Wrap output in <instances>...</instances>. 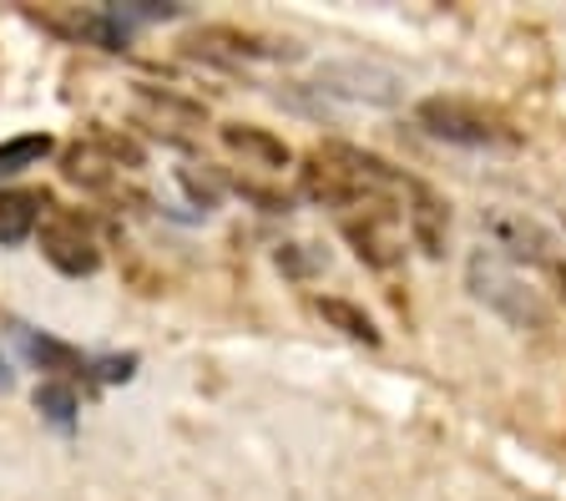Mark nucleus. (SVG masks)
Returning a JSON list of instances; mask_svg holds the SVG:
<instances>
[{
  "label": "nucleus",
  "mask_w": 566,
  "mask_h": 501,
  "mask_svg": "<svg viewBox=\"0 0 566 501\" xmlns=\"http://www.w3.org/2000/svg\"><path fill=\"white\" fill-rule=\"evenodd\" d=\"M318 92H339L349 102H369V107H395L405 96V82L375 61H334L318 72Z\"/></svg>",
  "instance_id": "obj_6"
},
{
  "label": "nucleus",
  "mask_w": 566,
  "mask_h": 501,
  "mask_svg": "<svg viewBox=\"0 0 566 501\" xmlns=\"http://www.w3.org/2000/svg\"><path fill=\"white\" fill-rule=\"evenodd\" d=\"M405 228H410V239L420 253H430V259H440L446 253V228H450V208L440 203L436 192L424 188V182H410V192H405Z\"/></svg>",
  "instance_id": "obj_9"
},
{
  "label": "nucleus",
  "mask_w": 566,
  "mask_h": 501,
  "mask_svg": "<svg viewBox=\"0 0 566 501\" xmlns=\"http://www.w3.org/2000/svg\"><path fill=\"white\" fill-rule=\"evenodd\" d=\"M21 345H25V355H31V365H41V370H46L51 380H61V385H71L76 375L92 370L76 349L61 345V340H51V334H21Z\"/></svg>",
  "instance_id": "obj_13"
},
{
  "label": "nucleus",
  "mask_w": 566,
  "mask_h": 501,
  "mask_svg": "<svg viewBox=\"0 0 566 501\" xmlns=\"http://www.w3.org/2000/svg\"><path fill=\"white\" fill-rule=\"evenodd\" d=\"M0 390H11V365H6V355H0Z\"/></svg>",
  "instance_id": "obj_21"
},
{
  "label": "nucleus",
  "mask_w": 566,
  "mask_h": 501,
  "mask_svg": "<svg viewBox=\"0 0 566 501\" xmlns=\"http://www.w3.org/2000/svg\"><path fill=\"white\" fill-rule=\"evenodd\" d=\"M35 21L46 25V31H56V36L82 41V46H96V51H127V41H132V25L112 6H102V11L66 6V11H41Z\"/></svg>",
  "instance_id": "obj_7"
},
{
  "label": "nucleus",
  "mask_w": 566,
  "mask_h": 501,
  "mask_svg": "<svg viewBox=\"0 0 566 501\" xmlns=\"http://www.w3.org/2000/svg\"><path fill=\"white\" fill-rule=\"evenodd\" d=\"M318 314H324V324H334L339 334H349V340H365V345H379V330L375 320H369L359 304H349V299H318Z\"/></svg>",
  "instance_id": "obj_15"
},
{
  "label": "nucleus",
  "mask_w": 566,
  "mask_h": 501,
  "mask_svg": "<svg viewBox=\"0 0 566 501\" xmlns=\"http://www.w3.org/2000/svg\"><path fill=\"white\" fill-rule=\"evenodd\" d=\"M51 153H56L51 132H25V137H11V143H0V178H15V173H25V167L46 163Z\"/></svg>",
  "instance_id": "obj_14"
},
{
  "label": "nucleus",
  "mask_w": 566,
  "mask_h": 501,
  "mask_svg": "<svg viewBox=\"0 0 566 501\" xmlns=\"http://www.w3.org/2000/svg\"><path fill=\"white\" fill-rule=\"evenodd\" d=\"M137 102H142V107H153L157 117H167V122H182V127H198V122H208V112H202L198 102H182V96L157 92V86H142V82H137Z\"/></svg>",
  "instance_id": "obj_16"
},
{
  "label": "nucleus",
  "mask_w": 566,
  "mask_h": 501,
  "mask_svg": "<svg viewBox=\"0 0 566 501\" xmlns=\"http://www.w3.org/2000/svg\"><path fill=\"white\" fill-rule=\"evenodd\" d=\"M223 147L233 157H243V167H259V173H283V167H294V147L263 127H248V122H228Z\"/></svg>",
  "instance_id": "obj_10"
},
{
  "label": "nucleus",
  "mask_w": 566,
  "mask_h": 501,
  "mask_svg": "<svg viewBox=\"0 0 566 501\" xmlns=\"http://www.w3.org/2000/svg\"><path fill=\"white\" fill-rule=\"evenodd\" d=\"M41 253H46V263L66 279H92L96 269H102V249H96L92 228L76 213L46 218V228H41Z\"/></svg>",
  "instance_id": "obj_5"
},
{
  "label": "nucleus",
  "mask_w": 566,
  "mask_h": 501,
  "mask_svg": "<svg viewBox=\"0 0 566 501\" xmlns=\"http://www.w3.org/2000/svg\"><path fill=\"white\" fill-rule=\"evenodd\" d=\"M96 370H102V380H132V370H137V355H122V359H96Z\"/></svg>",
  "instance_id": "obj_19"
},
{
  "label": "nucleus",
  "mask_w": 566,
  "mask_h": 501,
  "mask_svg": "<svg viewBox=\"0 0 566 501\" xmlns=\"http://www.w3.org/2000/svg\"><path fill=\"white\" fill-rule=\"evenodd\" d=\"M481 228H485V239L506 253V259H516V263H531V269H552V263H562L552 233H546L536 218L516 213V208H485Z\"/></svg>",
  "instance_id": "obj_4"
},
{
  "label": "nucleus",
  "mask_w": 566,
  "mask_h": 501,
  "mask_svg": "<svg viewBox=\"0 0 566 501\" xmlns=\"http://www.w3.org/2000/svg\"><path fill=\"white\" fill-rule=\"evenodd\" d=\"M304 249H308V243H283V249H279V269H289V274L304 279L308 269L318 263V253H304Z\"/></svg>",
  "instance_id": "obj_18"
},
{
  "label": "nucleus",
  "mask_w": 566,
  "mask_h": 501,
  "mask_svg": "<svg viewBox=\"0 0 566 501\" xmlns=\"http://www.w3.org/2000/svg\"><path fill=\"white\" fill-rule=\"evenodd\" d=\"M410 178H400L385 157L354 143H324L298 167V198L318 208H385L389 198H405Z\"/></svg>",
  "instance_id": "obj_1"
},
{
  "label": "nucleus",
  "mask_w": 566,
  "mask_h": 501,
  "mask_svg": "<svg viewBox=\"0 0 566 501\" xmlns=\"http://www.w3.org/2000/svg\"><path fill=\"white\" fill-rule=\"evenodd\" d=\"M61 173H66V182H82L86 192H102V188H112V178H117V163H112L96 143H76L61 153Z\"/></svg>",
  "instance_id": "obj_12"
},
{
  "label": "nucleus",
  "mask_w": 566,
  "mask_h": 501,
  "mask_svg": "<svg viewBox=\"0 0 566 501\" xmlns=\"http://www.w3.org/2000/svg\"><path fill=\"white\" fill-rule=\"evenodd\" d=\"M35 410L46 420H56V426H71L76 420V390L61 380H41L35 385Z\"/></svg>",
  "instance_id": "obj_17"
},
{
  "label": "nucleus",
  "mask_w": 566,
  "mask_h": 501,
  "mask_svg": "<svg viewBox=\"0 0 566 501\" xmlns=\"http://www.w3.org/2000/svg\"><path fill=\"white\" fill-rule=\"evenodd\" d=\"M41 208H46V198L31 188H0V243L6 249H15V243H25L35 233V223H41Z\"/></svg>",
  "instance_id": "obj_11"
},
{
  "label": "nucleus",
  "mask_w": 566,
  "mask_h": 501,
  "mask_svg": "<svg viewBox=\"0 0 566 501\" xmlns=\"http://www.w3.org/2000/svg\"><path fill=\"white\" fill-rule=\"evenodd\" d=\"M465 289L475 304L501 314L511 330H552V304L542 299V289H531L501 253L475 249L465 259Z\"/></svg>",
  "instance_id": "obj_2"
},
{
  "label": "nucleus",
  "mask_w": 566,
  "mask_h": 501,
  "mask_svg": "<svg viewBox=\"0 0 566 501\" xmlns=\"http://www.w3.org/2000/svg\"><path fill=\"white\" fill-rule=\"evenodd\" d=\"M415 122H420L430 137L440 143H455V147H511L516 132L495 112L475 107V102H460V96H424L415 107Z\"/></svg>",
  "instance_id": "obj_3"
},
{
  "label": "nucleus",
  "mask_w": 566,
  "mask_h": 501,
  "mask_svg": "<svg viewBox=\"0 0 566 501\" xmlns=\"http://www.w3.org/2000/svg\"><path fill=\"white\" fill-rule=\"evenodd\" d=\"M344 239H349V249L359 253L369 269H389V263L405 259V233L389 208H369L365 218H349V223H344Z\"/></svg>",
  "instance_id": "obj_8"
},
{
  "label": "nucleus",
  "mask_w": 566,
  "mask_h": 501,
  "mask_svg": "<svg viewBox=\"0 0 566 501\" xmlns=\"http://www.w3.org/2000/svg\"><path fill=\"white\" fill-rule=\"evenodd\" d=\"M546 274L556 279V289H562V299H566V263H552V269H546Z\"/></svg>",
  "instance_id": "obj_20"
}]
</instances>
